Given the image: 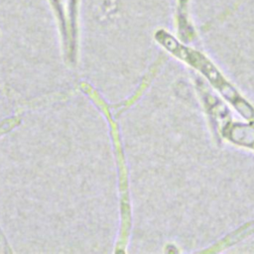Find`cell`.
Listing matches in <instances>:
<instances>
[{"label":"cell","mask_w":254,"mask_h":254,"mask_svg":"<svg viewBox=\"0 0 254 254\" xmlns=\"http://www.w3.org/2000/svg\"><path fill=\"white\" fill-rule=\"evenodd\" d=\"M159 41L167 47V49L173 54L177 55L181 59L188 62L190 64L198 68L205 74L210 82L220 91V93L237 109V111L247 120L254 121V109L248 104L218 72L213 64L197 52L186 49L178 44L172 37L162 33V37L158 38Z\"/></svg>","instance_id":"1"},{"label":"cell","mask_w":254,"mask_h":254,"mask_svg":"<svg viewBox=\"0 0 254 254\" xmlns=\"http://www.w3.org/2000/svg\"><path fill=\"white\" fill-rule=\"evenodd\" d=\"M226 135L235 144L251 147L254 143V126L234 124L227 128Z\"/></svg>","instance_id":"2"}]
</instances>
